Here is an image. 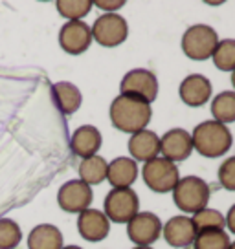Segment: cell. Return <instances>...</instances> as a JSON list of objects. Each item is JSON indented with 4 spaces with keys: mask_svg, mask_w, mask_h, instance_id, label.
I'll list each match as a JSON object with an SVG mask.
<instances>
[{
    "mask_svg": "<svg viewBox=\"0 0 235 249\" xmlns=\"http://www.w3.org/2000/svg\"><path fill=\"white\" fill-rule=\"evenodd\" d=\"M129 152L138 161H151L160 154V138L153 130H141L131 136L129 140Z\"/></svg>",
    "mask_w": 235,
    "mask_h": 249,
    "instance_id": "e0dca14e",
    "label": "cell"
},
{
    "mask_svg": "<svg viewBox=\"0 0 235 249\" xmlns=\"http://www.w3.org/2000/svg\"><path fill=\"white\" fill-rule=\"evenodd\" d=\"M212 114L213 121L217 123H234L235 121V92L234 90H226L220 92L215 99L212 101Z\"/></svg>",
    "mask_w": 235,
    "mask_h": 249,
    "instance_id": "7402d4cb",
    "label": "cell"
},
{
    "mask_svg": "<svg viewBox=\"0 0 235 249\" xmlns=\"http://www.w3.org/2000/svg\"><path fill=\"white\" fill-rule=\"evenodd\" d=\"M134 249H153L151 246H136Z\"/></svg>",
    "mask_w": 235,
    "mask_h": 249,
    "instance_id": "1f68e13d",
    "label": "cell"
},
{
    "mask_svg": "<svg viewBox=\"0 0 235 249\" xmlns=\"http://www.w3.org/2000/svg\"><path fill=\"white\" fill-rule=\"evenodd\" d=\"M121 95H133L145 103H153L158 95V81L153 71L145 68H136L125 73L119 85Z\"/></svg>",
    "mask_w": 235,
    "mask_h": 249,
    "instance_id": "ba28073f",
    "label": "cell"
},
{
    "mask_svg": "<svg viewBox=\"0 0 235 249\" xmlns=\"http://www.w3.org/2000/svg\"><path fill=\"white\" fill-rule=\"evenodd\" d=\"M212 83L200 73H191L180 83V99L188 107H202L212 97Z\"/></svg>",
    "mask_w": 235,
    "mask_h": 249,
    "instance_id": "5bb4252c",
    "label": "cell"
},
{
    "mask_svg": "<svg viewBox=\"0 0 235 249\" xmlns=\"http://www.w3.org/2000/svg\"><path fill=\"white\" fill-rule=\"evenodd\" d=\"M92 187L83 183L81 179H70L64 185H61L59 193H57V203L64 213H72V214H79L83 211L90 209L92 203Z\"/></svg>",
    "mask_w": 235,
    "mask_h": 249,
    "instance_id": "9c48e42d",
    "label": "cell"
},
{
    "mask_svg": "<svg viewBox=\"0 0 235 249\" xmlns=\"http://www.w3.org/2000/svg\"><path fill=\"white\" fill-rule=\"evenodd\" d=\"M164 238L171 248H188L193 244L196 236L195 226L191 222L189 216H175L171 220H167V224L164 227Z\"/></svg>",
    "mask_w": 235,
    "mask_h": 249,
    "instance_id": "9a60e30c",
    "label": "cell"
},
{
    "mask_svg": "<svg viewBox=\"0 0 235 249\" xmlns=\"http://www.w3.org/2000/svg\"><path fill=\"white\" fill-rule=\"evenodd\" d=\"M160 152H162V158L173 163L188 160L193 152L191 134L184 128H173L169 132H165L160 140Z\"/></svg>",
    "mask_w": 235,
    "mask_h": 249,
    "instance_id": "7c38bea8",
    "label": "cell"
},
{
    "mask_svg": "<svg viewBox=\"0 0 235 249\" xmlns=\"http://www.w3.org/2000/svg\"><path fill=\"white\" fill-rule=\"evenodd\" d=\"M230 249H235V242L234 244H230Z\"/></svg>",
    "mask_w": 235,
    "mask_h": 249,
    "instance_id": "836d02e7",
    "label": "cell"
},
{
    "mask_svg": "<svg viewBox=\"0 0 235 249\" xmlns=\"http://www.w3.org/2000/svg\"><path fill=\"white\" fill-rule=\"evenodd\" d=\"M127 234L138 246H151L162 234V222L153 213H138L127 224Z\"/></svg>",
    "mask_w": 235,
    "mask_h": 249,
    "instance_id": "8fae6325",
    "label": "cell"
},
{
    "mask_svg": "<svg viewBox=\"0 0 235 249\" xmlns=\"http://www.w3.org/2000/svg\"><path fill=\"white\" fill-rule=\"evenodd\" d=\"M92 40L105 48H116L121 42H125L129 35V26L127 20L118 13H105L98 17L96 22L92 24Z\"/></svg>",
    "mask_w": 235,
    "mask_h": 249,
    "instance_id": "52a82bcc",
    "label": "cell"
},
{
    "mask_svg": "<svg viewBox=\"0 0 235 249\" xmlns=\"http://www.w3.org/2000/svg\"><path fill=\"white\" fill-rule=\"evenodd\" d=\"M52 99L63 116H72L81 107L83 95L76 85H72L68 81H59L52 86Z\"/></svg>",
    "mask_w": 235,
    "mask_h": 249,
    "instance_id": "ac0fdd59",
    "label": "cell"
},
{
    "mask_svg": "<svg viewBox=\"0 0 235 249\" xmlns=\"http://www.w3.org/2000/svg\"><path fill=\"white\" fill-rule=\"evenodd\" d=\"M232 85H234V88H235V70L232 71ZM234 92H235V90H234Z\"/></svg>",
    "mask_w": 235,
    "mask_h": 249,
    "instance_id": "d6a6232c",
    "label": "cell"
},
{
    "mask_svg": "<svg viewBox=\"0 0 235 249\" xmlns=\"http://www.w3.org/2000/svg\"><path fill=\"white\" fill-rule=\"evenodd\" d=\"M219 44V35L208 24H193L182 37V52L193 61L210 59Z\"/></svg>",
    "mask_w": 235,
    "mask_h": 249,
    "instance_id": "277c9868",
    "label": "cell"
},
{
    "mask_svg": "<svg viewBox=\"0 0 235 249\" xmlns=\"http://www.w3.org/2000/svg\"><path fill=\"white\" fill-rule=\"evenodd\" d=\"M28 249H63V233L52 224H39L28 234Z\"/></svg>",
    "mask_w": 235,
    "mask_h": 249,
    "instance_id": "ffe728a7",
    "label": "cell"
},
{
    "mask_svg": "<svg viewBox=\"0 0 235 249\" xmlns=\"http://www.w3.org/2000/svg\"><path fill=\"white\" fill-rule=\"evenodd\" d=\"M215 66L222 71H234L235 70V39L219 40L212 55Z\"/></svg>",
    "mask_w": 235,
    "mask_h": 249,
    "instance_id": "d4e9b609",
    "label": "cell"
},
{
    "mask_svg": "<svg viewBox=\"0 0 235 249\" xmlns=\"http://www.w3.org/2000/svg\"><path fill=\"white\" fill-rule=\"evenodd\" d=\"M101 132L92 126V124H83L79 126L76 132L72 134L70 138V148L72 152L79 158H90V156H96L98 150L101 148Z\"/></svg>",
    "mask_w": 235,
    "mask_h": 249,
    "instance_id": "2e32d148",
    "label": "cell"
},
{
    "mask_svg": "<svg viewBox=\"0 0 235 249\" xmlns=\"http://www.w3.org/2000/svg\"><path fill=\"white\" fill-rule=\"evenodd\" d=\"M153 110L151 105L141 101L133 95H118L114 101L110 103V121L118 130L125 134H136L147 128Z\"/></svg>",
    "mask_w": 235,
    "mask_h": 249,
    "instance_id": "6da1fadb",
    "label": "cell"
},
{
    "mask_svg": "<svg viewBox=\"0 0 235 249\" xmlns=\"http://www.w3.org/2000/svg\"><path fill=\"white\" fill-rule=\"evenodd\" d=\"M173 202L182 213L195 214L208 207L210 202V185L198 176L180 178L173 189Z\"/></svg>",
    "mask_w": 235,
    "mask_h": 249,
    "instance_id": "3957f363",
    "label": "cell"
},
{
    "mask_svg": "<svg viewBox=\"0 0 235 249\" xmlns=\"http://www.w3.org/2000/svg\"><path fill=\"white\" fill-rule=\"evenodd\" d=\"M193 226H195V231L200 233V231H206V229H224L226 222H224V216L220 214L217 209H202L195 213L193 218H191Z\"/></svg>",
    "mask_w": 235,
    "mask_h": 249,
    "instance_id": "4316f807",
    "label": "cell"
},
{
    "mask_svg": "<svg viewBox=\"0 0 235 249\" xmlns=\"http://www.w3.org/2000/svg\"><path fill=\"white\" fill-rule=\"evenodd\" d=\"M92 6H94V2H90V0H57L55 2L59 15L64 17L66 20H81L83 17L90 13Z\"/></svg>",
    "mask_w": 235,
    "mask_h": 249,
    "instance_id": "cb8c5ba5",
    "label": "cell"
},
{
    "mask_svg": "<svg viewBox=\"0 0 235 249\" xmlns=\"http://www.w3.org/2000/svg\"><path fill=\"white\" fill-rule=\"evenodd\" d=\"M78 231L86 242H101L109 236L110 222L101 211L86 209L79 213Z\"/></svg>",
    "mask_w": 235,
    "mask_h": 249,
    "instance_id": "4fadbf2b",
    "label": "cell"
},
{
    "mask_svg": "<svg viewBox=\"0 0 235 249\" xmlns=\"http://www.w3.org/2000/svg\"><path fill=\"white\" fill-rule=\"evenodd\" d=\"M123 0H118V2H107V0H98L94 2V6H98L99 9H105V11H109V13H114V9H119L123 8Z\"/></svg>",
    "mask_w": 235,
    "mask_h": 249,
    "instance_id": "f1b7e54d",
    "label": "cell"
},
{
    "mask_svg": "<svg viewBox=\"0 0 235 249\" xmlns=\"http://www.w3.org/2000/svg\"><path fill=\"white\" fill-rule=\"evenodd\" d=\"M138 178V167L133 158H116L107 167V179L112 189H127Z\"/></svg>",
    "mask_w": 235,
    "mask_h": 249,
    "instance_id": "d6986e66",
    "label": "cell"
},
{
    "mask_svg": "<svg viewBox=\"0 0 235 249\" xmlns=\"http://www.w3.org/2000/svg\"><path fill=\"white\" fill-rule=\"evenodd\" d=\"M224 222H226L228 229H230V231L235 234V205H232V207H230L226 218H224Z\"/></svg>",
    "mask_w": 235,
    "mask_h": 249,
    "instance_id": "f546056e",
    "label": "cell"
},
{
    "mask_svg": "<svg viewBox=\"0 0 235 249\" xmlns=\"http://www.w3.org/2000/svg\"><path fill=\"white\" fill-rule=\"evenodd\" d=\"M140 209V200L136 191L131 187L127 189H112L105 198V216L109 222L116 224H129Z\"/></svg>",
    "mask_w": 235,
    "mask_h": 249,
    "instance_id": "8992f818",
    "label": "cell"
},
{
    "mask_svg": "<svg viewBox=\"0 0 235 249\" xmlns=\"http://www.w3.org/2000/svg\"><path fill=\"white\" fill-rule=\"evenodd\" d=\"M22 242V229L11 218H0V249H17Z\"/></svg>",
    "mask_w": 235,
    "mask_h": 249,
    "instance_id": "484cf974",
    "label": "cell"
},
{
    "mask_svg": "<svg viewBox=\"0 0 235 249\" xmlns=\"http://www.w3.org/2000/svg\"><path fill=\"white\" fill-rule=\"evenodd\" d=\"M63 249H83V248H79V246H63Z\"/></svg>",
    "mask_w": 235,
    "mask_h": 249,
    "instance_id": "4dcf8cb0",
    "label": "cell"
},
{
    "mask_svg": "<svg viewBox=\"0 0 235 249\" xmlns=\"http://www.w3.org/2000/svg\"><path fill=\"white\" fill-rule=\"evenodd\" d=\"M92 44L90 26L83 20H68L59 30V46L68 55H81Z\"/></svg>",
    "mask_w": 235,
    "mask_h": 249,
    "instance_id": "30bf717a",
    "label": "cell"
},
{
    "mask_svg": "<svg viewBox=\"0 0 235 249\" xmlns=\"http://www.w3.org/2000/svg\"><path fill=\"white\" fill-rule=\"evenodd\" d=\"M230 238L224 229H206L196 233L193 240L195 249H230Z\"/></svg>",
    "mask_w": 235,
    "mask_h": 249,
    "instance_id": "603a6c76",
    "label": "cell"
},
{
    "mask_svg": "<svg viewBox=\"0 0 235 249\" xmlns=\"http://www.w3.org/2000/svg\"><path fill=\"white\" fill-rule=\"evenodd\" d=\"M141 176H143V181L147 183V187L155 193H171L180 179L176 163H173L165 158H160V156L143 165Z\"/></svg>",
    "mask_w": 235,
    "mask_h": 249,
    "instance_id": "5b68a950",
    "label": "cell"
},
{
    "mask_svg": "<svg viewBox=\"0 0 235 249\" xmlns=\"http://www.w3.org/2000/svg\"><path fill=\"white\" fill-rule=\"evenodd\" d=\"M193 148L204 158H219L232 148V132L226 124L217 121H204L196 124L191 134Z\"/></svg>",
    "mask_w": 235,
    "mask_h": 249,
    "instance_id": "7a4b0ae2",
    "label": "cell"
},
{
    "mask_svg": "<svg viewBox=\"0 0 235 249\" xmlns=\"http://www.w3.org/2000/svg\"><path fill=\"white\" fill-rule=\"evenodd\" d=\"M107 167L109 163L101 156H90L79 165V179L86 185H99L103 179H107Z\"/></svg>",
    "mask_w": 235,
    "mask_h": 249,
    "instance_id": "44dd1931",
    "label": "cell"
},
{
    "mask_svg": "<svg viewBox=\"0 0 235 249\" xmlns=\"http://www.w3.org/2000/svg\"><path fill=\"white\" fill-rule=\"evenodd\" d=\"M219 181L226 191H235V156L228 158L220 163Z\"/></svg>",
    "mask_w": 235,
    "mask_h": 249,
    "instance_id": "83f0119b",
    "label": "cell"
}]
</instances>
